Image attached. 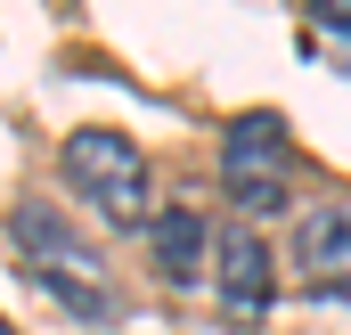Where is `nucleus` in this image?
I'll return each mask as SVG.
<instances>
[{
  "instance_id": "obj_4",
  "label": "nucleus",
  "mask_w": 351,
  "mask_h": 335,
  "mask_svg": "<svg viewBox=\"0 0 351 335\" xmlns=\"http://www.w3.org/2000/svg\"><path fill=\"white\" fill-rule=\"evenodd\" d=\"M213 286L237 319H262L269 311V246L254 229H213Z\"/></svg>"
},
{
  "instance_id": "obj_8",
  "label": "nucleus",
  "mask_w": 351,
  "mask_h": 335,
  "mask_svg": "<svg viewBox=\"0 0 351 335\" xmlns=\"http://www.w3.org/2000/svg\"><path fill=\"white\" fill-rule=\"evenodd\" d=\"M0 335H8V319H0Z\"/></svg>"
},
{
  "instance_id": "obj_5",
  "label": "nucleus",
  "mask_w": 351,
  "mask_h": 335,
  "mask_svg": "<svg viewBox=\"0 0 351 335\" xmlns=\"http://www.w3.org/2000/svg\"><path fill=\"white\" fill-rule=\"evenodd\" d=\"M294 253H302V270L319 278V294L351 303V205H311L302 229H294Z\"/></svg>"
},
{
  "instance_id": "obj_2",
  "label": "nucleus",
  "mask_w": 351,
  "mask_h": 335,
  "mask_svg": "<svg viewBox=\"0 0 351 335\" xmlns=\"http://www.w3.org/2000/svg\"><path fill=\"white\" fill-rule=\"evenodd\" d=\"M58 164H66L74 196H90V213H98L106 229H139V221H147V156H139V139L90 123V131L66 139Z\"/></svg>"
},
{
  "instance_id": "obj_7",
  "label": "nucleus",
  "mask_w": 351,
  "mask_h": 335,
  "mask_svg": "<svg viewBox=\"0 0 351 335\" xmlns=\"http://www.w3.org/2000/svg\"><path fill=\"white\" fill-rule=\"evenodd\" d=\"M311 33H319V41H335V58L351 66V8H311Z\"/></svg>"
},
{
  "instance_id": "obj_3",
  "label": "nucleus",
  "mask_w": 351,
  "mask_h": 335,
  "mask_svg": "<svg viewBox=\"0 0 351 335\" xmlns=\"http://www.w3.org/2000/svg\"><path fill=\"white\" fill-rule=\"evenodd\" d=\"M286 180H294V148H286V123L269 115V106H245L229 131H221V188L269 221V213H286Z\"/></svg>"
},
{
  "instance_id": "obj_1",
  "label": "nucleus",
  "mask_w": 351,
  "mask_h": 335,
  "mask_svg": "<svg viewBox=\"0 0 351 335\" xmlns=\"http://www.w3.org/2000/svg\"><path fill=\"white\" fill-rule=\"evenodd\" d=\"M8 229H16V246H25V270H33V278H41V286H49L74 319H98V327L114 319L106 262L74 238V221H66L58 205H16V221H8Z\"/></svg>"
},
{
  "instance_id": "obj_6",
  "label": "nucleus",
  "mask_w": 351,
  "mask_h": 335,
  "mask_svg": "<svg viewBox=\"0 0 351 335\" xmlns=\"http://www.w3.org/2000/svg\"><path fill=\"white\" fill-rule=\"evenodd\" d=\"M156 270L172 278V286H196L204 270H213V229H204V213H188V205H172V213H156Z\"/></svg>"
}]
</instances>
